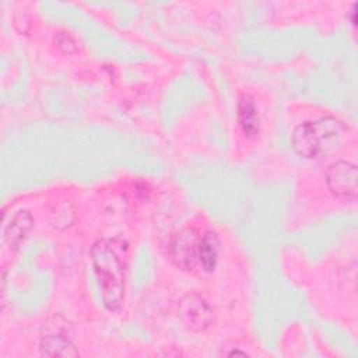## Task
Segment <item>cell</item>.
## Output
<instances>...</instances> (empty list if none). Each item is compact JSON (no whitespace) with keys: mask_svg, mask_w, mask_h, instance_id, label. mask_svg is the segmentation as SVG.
I'll return each instance as SVG.
<instances>
[{"mask_svg":"<svg viewBox=\"0 0 358 358\" xmlns=\"http://www.w3.org/2000/svg\"><path fill=\"white\" fill-rule=\"evenodd\" d=\"M91 259L105 308L120 309L124 298V275L117 255L108 241H98L91 249Z\"/></svg>","mask_w":358,"mask_h":358,"instance_id":"cell-1","label":"cell"},{"mask_svg":"<svg viewBox=\"0 0 358 358\" xmlns=\"http://www.w3.org/2000/svg\"><path fill=\"white\" fill-rule=\"evenodd\" d=\"M343 124L336 117H322L299 124L292 133V148L302 158H319L341 141Z\"/></svg>","mask_w":358,"mask_h":358,"instance_id":"cell-2","label":"cell"},{"mask_svg":"<svg viewBox=\"0 0 358 358\" xmlns=\"http://www.w3.org/2000/svg\"><path fill=\"white\" fill-rule=\"evenodd\" d=\"M326 182L330 192L343 200L357 197V166L347 161H337L326 171Z\"/></svg>","mask_w":358,"mask_h":358,"instance_id":"cell-3","label":"cell"},{"mask_svg":"<svg viewBox=\"0 0 358 358\" xmlns=\"http://www.w3.org/2000/svg\"><path fill=\"white\" fill-rule=\"evenodd\" d=\"M200 238L194 229L180 231L171 245V252L175 263L185 270L194 268L199 262Z\"/></svg>","mask_w":358,"mask_h":358,"instance_id":"cell-4","label":"cell"},{"mask_svg":"<svg viewBox=\"0 0 358 358\" xmlns=\"http://www.w3.org/2000/svg\"><path fill=\"white\" fill-rule=\"evenodd\" d=\"M179 310L183 322L192 330H204L213 320V310L208 303L196 294H189L182 298Z\"/></svg>","mask_w":358,"mask_h":358,"instance_id":"cell-5","label":"cell"},{"mask_svg":"<svg viewBox=\"0 0 358 358\" xmlns=\"http://www.w3.org/2000/svg\"><path fill=\"white\" fill-rule=\"evenodd\" d=\"M41 352L48 357H77L74 344L62 331H48L41 338Z\"/></svg>","mask_w":358,"mask_h":358,"instance_id":"cell-6","label":"cell"},{"mask_svg":"<svg viewBox=\"0 0 358 358\" xmlns=\"http://www.w3.org/2000/svg\"><path fill=\"white\" fill-rule=\"evenodd\" d=\"M34 220L28 211H18L4 228V239L11 249H17L28 232L31 231Z\"/></svg>","mask_w":358,"mask_h":358,"instance_id":"cell-7","label":"cell"},{"mask_svg":"<svg viewBox=\"0 0 358 358\" xmlns=\"http://www.w3.org/2000/svg\"><path fill=\"white\" fill-rule=\"evenodd\" d=\"M238 117H239V124H241L245 136L255 137L259 133L257 109H256L253 101L248 95H243L239 99Z\"/></svg>","mask_w":358,"mask_h":358,"instance_id":"cell-8","label":"cell"},{"mask_svg":"<svg viewBox=\"0 0 358 358\" xmlns=\"http://www.w3.org/2000/svg\"><path fill=\"white\" fill-rule=\"evenodd\" d=\"M220 250V241L215 232L207 231L199 243V262L206 271H213L217 264Z\"/></svg>","mask_w":358,"mask_h":358,"instance_id":"cell-9","label":"cell"},{"mask_svg":"<svg viewBox=\"0 0 358 358\" xmlns=\"http://www.w3.org/2000/svg\"><path fill=\"white\" fill-rule=\"evenodd\" d=\"M229 355H241V357H246V352H241V351H232V352H229Z\"/></svg>","mask_w":358,"mask_h":358,"instance_id":"cell-10","label":"cell"}]
</instances>
